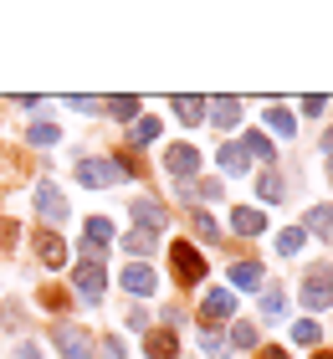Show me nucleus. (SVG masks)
Segmentation results:
<instances>
[{
  "mask_svg": "<svg viewBox=\"0 0 333 359\" xmlns=\"http://www.w3.org/2000/svg\"><path fill=\"white\" fill-rule=\"evenodd\" d=\"M205 257L195 252V241H170V277L179 287H195V283H205Z\"/></svg>",
  "mask_w": 333,
  "mask_h": 359,
  "instance_id": "f257e3e1",
  "label": "nucleus"
},
{
  "mask_svg": "<svg viewBox=\"0 0 333 359\" xmlns=\"http://www.w3.org/2000/svg\"><path fill=\"white\" fill-rule=\"evenodd\" d=\"M297 298H303L308 313H323V308H333V267H308L303 272V287H297Z\"/></svg>",
  "mask_w": 333,
  "mask_h": 359,
  "instance_id": "f03ea898",
  "label": "nucleus"
},
{
  "mask_svg": "<svg viewBox=\"0 0 333 359\" xmlns=\"http://www.w3.org/2000/svg\"><path fill=\"white\" fill-rule=\"evenodd\" d=\"M52 344H57L62 359H93L97 354L93 339H88V329H77V323H52Z\"/></svg>",
  "mask_w": 333,
  "mask_h": 359,
  "instance_id": "7ed1b4c3",
  "label": "nucleus"
},
{
  "mask_svg": "<svg viewBox=\"0 0 333 359\" xmlns=\"http://www.w3.org/2000/svg\"><path fill=\"white\" fill-rule=\"evenodd\" d=\"M205 123H215L221 134H231V128L241 123V97H231V93H221V97H205Z\"/></svg>",
  "mask_w": 333,
  "mask_h": 359,
  "instance_id": "20e7f679",
  "label": "nucleus"
},
{
  "mask_svg": "<svg viewBox=\"0 0 333 359\" xmlns=\"http://www.w3.org/2000/svg\"><path fill=\"white\" fill-rule=\"evenodd\" d=\"M231 313H236V292H231V287H215V292H205V303H200V323H205V329L226 323Z\"/></svg>",
  "mask_w": 333,
  "mask_h": 359,
  "instance_id": "39448f33",
  "label": "nucleus"
},
{
  "mask_svg": "<svg viewBox=\"0 0 333 359\" xmlns=\"http://www.w3.org/2000/svg\"><path fill=\"white\" fill-rule=\"evenodd\" d=\"M72 283H77V298H82V303H103L108 272H103V267H88V262H77V267H72Z\"/></svg>",
  "mask_w": 333,
  "mask_h": 359,
  "instance_id": "423d86ee",
  "label": "nucleus"
},
{
  "mask_svg": "<svg viewBox=\"0 0 333 359\" xmlns=\"http://www.w3.org/2000/svg\"><path fill=\"white\" fill-rule=\"evenodd\" d=\"M164 170H170L175 180H195L200 149H195V144H170V149H164Z\"/></svg>",
  "mask_w": 333,
  "mask_h": 359,
  "instance_id": "0eeeda50",
  "label": "nucleus"
},
{
  "mask_svg": "<svg viewBox=\"0 0 333 359\" xmlns=\"http://www.w3.org/2000/svg\"><path fill=\"white\" fill-rule=\"evenodd\" d=\"M31 241H36V257H41V267H52V272H62V267H67V241L52 231V226H41V231L31 236Z\"/></svg>",
  "mask_w": 333,
  "mask_h": 359,
  "instance_id": "6e6552de",
  "label": "nucleus"
},
{
  "mask_svg": "<svg viewBox=\"0 0 333 359\" xmlns=\"http://www.w3.org/2000/svg\"><path fill=\"white\" fill-rule=\"evenodd\" d=\"M77 185H88V190H103V185H113V180H118V175H113V165H108V159H97V154H88V159H77Z\"/></svg>",
  "mask_w": 333,
  "mask_h": 359,
  "instance_id": "1a4fd4ad",
  "label": "nucleus"
},
{
  "mask_svg": "<svg viewBox=\"0 0 333 359\" xmlns=\"http://www.w3.org/2000/svg\"><path fill=\"white\" fill-rule=\"evenodd\" d=\"M36 216H41L46 226L67 221V201H62V190L52 185V180H41V185H36Z\"/></svg>",
  "mask_w": 333,
  "mask_h": 359,
  "instance_id": "9d476101",
  "label": "nucleus"
},
{
  "mask_svg": "<svg viewBox=\"0 0 333 359\" xmlns=\"http://www.w3.org/2000/svg\"><path fill=\"white\" fill-rule=\"evenodd\" d=\"M128 216H133V226H144V231H164L170 205L164 201H128Z\"/></svg>",
  "mask_w": 333,
  "mask_h": 359,
  "instance_id": "9b49d317",
  "label": "nucleus"
},
{
  "mask_svg": "<svg viewBox=\"0 0 333 359\" xmlns=\"http://www.w3.org/2000/svg\"><path fill=\"white\" fill-rule=\"evenodd\" d=\"M231 292H261V283H266V267L261 262H252V257H246V262H231Z\"/></svg>",
  "mask_w": 333,
  "mask_h": 359,
  "instance_id": "f8f14e48",
  "label": "nucleus"
},
{
  "mask_svg": "<svg viewBox=\"0 0 333 359\" xmlns=\"http://www.w3.org/2000/svg\"><path fill=\"white\" fill-rule=\"evenodd\" d=\"M118 283L133 292V298H149V292H154V267H149V262H128Z\"/></svg>",
  "mask_w": 333,
  "mask_h": 359,
  "instance_id": "ddd939ff",
  "label": "nucleus"
},
{
  "mask_svg": "<svg viewBox=\"0 0 333 359\" xmlns=\"http://www.w3.org/2000/svg\"><path fill=\"white\" fill-rule=\"evenodd\" d=\"M144 354H149V359H175V354H179L175 329H149V334H144Z\"/></svg>",
  "mask_w": 333,
  "mask_h": 359,
  "instance_id": "4468645a",
  "label": "nucleus"
},
{
  "mask_svg": "<svg viewBox=\"0 0 333 359\" xmlns=\"http://www.w3.org/2000/svg\"><path fill=\"white\" fill-rule=\"evenodd\" d=\"M231 231H236V236H261L266 231V216L257 205H236V210H231Z\"/></svg>",
  "mask_w": 333,
  "mask_h": 359,
  "instance_id": "2eb2a0df",
  "label": "nucleus"
},
{
  "mask_svg": "<svg viewBox=\"0 0 333 359\" xmlns=\"http://www.w3.org/2000/svg\"><path fill=\"white\" fill-rule=\"evenodd\" d=\"M103 113L118 118V123H133V118H144V103L133 93H118V97H103Z\"/></svg>",
  "mask_w": 333,
  "mask_h": 359,
  "instance_id": "dca6fc26",
  "label": "nucleus"
},
{
  "mask_svg": "<svg viewBox=\"0 0 333 359\" xmlns=\"http://www.w3.org/2000/svg\"><path fill=\"white\" fill-rule=\"evenodd\" d=\"M215 165H221V175H246V170H252V159H246V149H241V144L236 139H226L221 144V154H215Z\"/></svg>",
  "mask_w": 333,
  "mask_h": 359,
  "instance_id": "f3484780",
  "label": "nucleus"
},
{
  "mask_svg": "<svg viewBox=\"0 0 333 359\" xmlns=\"http://www.w3.org/2000/svg\"><path fill=\"white\" fill-rule=\"evenodd\" d=\"M190 231L205 241V247H221V226H215V216L205 205H190Z\"/></svg>",
  "mask_w": 333,
  "mask_h": 359,
  "instance_id": "a211bd4d",
  "label": "nucleus"
},
{
  "mask_svg": "<svg viewBox=\"0 0 333 359\" xmlns=\"http://www.w3.org/2000/svg\"><path fill=\"white\" fill-rule=\"evenodd\" d=\"M303 236H318V241H333V205H313L303 216Z\"/></svg>",
  "mask_w": 333,
  "mask_h": 359,
  "instance_id": "6ab92c4d",
  "label": "nucleus"
},
{
  "mask_svg": "<svg viewBox=\"0 0 333 359\" xmlns=\"http://www.w3.org/2000/svg\"><path fill=\"white\" fill-rule=\"evenodd\" d=\"M170 108L179 113V123L195 128V123H205V97H190V93H175L170 97Z\"/></svg>",
  "mask_w": 333,
  "mask_h": 359,
  "instance_id": "aec40b11",
  "label": "nucleus"
},
{
  "mask_svg": "<svg viewBox=\"0 0 333 359\" xmlns=\"http://www.w3.org/2000/svg\"><path fill=\"white\" fill-rule=\"evenodd\" d=\"M241 149H246V159H266V165H277V144L266 134H257V128H246V134H241Z\"/></svg>",
  "mask_w": 333,
  "mask_h": 359,
  "instance_id": "412c9836",
  "label": "nucleus"
},
{
  "mask_svg": "<svg viewBox=\"0 0 333 359\" xmlns=\"http://www.w3.org/2000/svg\"><path fill=\"white\" fill-rule=\"evenodd\" d=\"M154 236H159V231H144V226H133V231H123V241H118V247L133 257V262H144V257L154 252Z\"/></svg>",
  "mask_w": 333,
  "mask_h": 359,
  "instance_id": "4be33fe9",
  "label": "nucleus"
},
{
  "mask_svg": "<svg viewBox=\"0 0 333 359\" xmlns=\"http://www.w3.org/2000/svg\"><path fill=\"white\" fill-rule=\"evenodd\" d=\"M282 195H287L282 175H277V170H261V175H257V201H261V205H282Z\"/></svg>",
  "mask_w": 333,
  "mask_h": 359,
  "instance_id": "5701e85b",
  "label": "nucleus"
},
{
  "mask_svg": "<svg viewBox=\"0 0 333 359\" xmlns=\"http://www.w3.org/2000/svg\"><path fill=\"white\" fill-rule=\"evenodd\" d=\"M159 128H164L159 118H133V123H128V149H144V144H154Z\"/></svg>",
  "mask_w": 333,
  "mask_h": 359,
  "instance_id": "b1692460",
  "label": "nucleus"
},
{
  "mask_svg": "<svg viewBox=\"0 0 333 359\" xmlns=\"http://www.w3.org/2000/svg\"><path fill=\"white\" fill-rule=\"evenodd\" d=\"M266 128H272L277 139H292V134H297V118H292L282 103H272V108H266Z\"/></svg>",
  "mask_w": 333,
  "mask_h": 359,
  "instance_id": "393cba45",
  "label": "nucleus"
},
{
  "mask_svg": "<svg viewBox=\"0 0 333 359\" xmlns=\"http://www.w3.org/2000/svg\"><path fill=\"white\" fill-rule=\"evenodd\" d=\"M26 139L36 144V149H52V144L62 139V128H57L52 118H36V123H26Z\"/></svg>",
  "mask_w": 333,
  "mask_h": 359,
  "instance_id": "a878e982",
  "label": "nucleus"
},
{
  "mask_svg": "<svg viewBox=\"0 0 333 359\" xmlns=\"http://www.w3.org/2000/svg\"><path fill=\"white\" fill-rule=\"evenodd\" d=\"M257 344H261L257 323H246V318H236V323H231V344H226V349H257Z\"/></svg>",
  "mask_w": 333,
  "mask_h": 359,
  "instance_id": "bb28decb",
  "label": "nucleus"
},
{
  "mask_svg": "<svg viewBox=\"0 0 333 359\" xmlns=\"http://www.w3.org/2000/svg\"><path fill=\"white\" fill-rule=\"evenodd\" d=\"M282 313H287V292H282V287H266V292H261V318L277 323Z\"/></svg>",
  "mask_w": 333,
  "mask_h": 359,
  "instance_id": "cd10ccee",
  "label": "nucleus"
},
{
  "mask_svg": "<svg viewBox=\"0 0 333 359\" xmlns=\"http://www.w3.org/2000/svg\"><path fill=\"white\" fill-rule=\"evenodd\" d=\"M303 241H308L303 226H287V231H277V252L282 257H297V252H303Z\"/></svg>",
  "mask_w": 333,
  "mask_h": 359,
  "instance_id": "c85d7f7f",
  "label": "nucleus"
},
{
  "mask_svg": "<svg viewBox=\"0 0 333 359\" xmlns=\"http://www.w3.org/2000/svg\"><path fill=\"white\" fill-rule=\"evenodd\" d=\"M77 257H82V262H88V267H103L108 247H103V241H88V236H82V241H77Z\"/></svg>",
  "mask_w": 333,
  "mask_h": 359,
  "instance_id": "c756f323",
  "label": "nucleus"
},
{
  "mask_svg": "<svg viewBox=\"0 0 333 359\" xmlns=\"http://www.w3.org/2000/svg\"><path fill=\"white\" fill-rule=\"evenodd\" d=\"M292 339H297V344H318V339H323V323L297 318V323H292Z\"/></svg>",
  "mask_w": 333,
  "mask_h": 359,
  "instance_id": "7c9ffc66",
  "label": "nucleus"
},
{
  "mask_svg": "<svg viewBox=\"0 0 333 359\" xmlns=\"http://www.w3.org/2000/svg\"><path fill=\"white\" fill-rule=\"evenodd\" d=\"M0 323H6V329H11V334H21V329H26V308H21V303H15V298H11L6 308H0Z\"/></svg>",
  "mask_w": 333,
  "mask_h": 359,
  "instance_id": "2f4dec72",
  "label": "nucleus"
},
{
  "mask_svg": "<svg viewBox=\"0 0 333 359\" xmlns=\"http://www.w3.org/2000/svg\"><path fill=\"white\" fill-rule=\"evenodd\" d=\"M200 349H205L210 359H226V354H231V349H226V339L215 334V329H200Z\"/></svg>",
  "mask_w": 333,
  "mask_h": 359,
  "instance_id": "473e14b6",
  "label": "nucleus"
},
{
  "mask_svg": "<svg viewBox=\"0 0 333 359\" xmlns=\"http://www.w3.org/2000/svg\"><path fill=\"white\" fill-rule=\"evenodd\" d=\"M190 195H195V201H221V180H190Z\"/></svg>",
  "mask_w": 333,
  "mask_h": 359,
  "instance_id": "72a5a7b5",
  "label": "nucleus"
},
{
  "mask_svg": "<svg viewBox=\"0 0 333 359\" xmlns=\"http://www.w3.org/2000/svg\"><path fill=\"white\" fill-rule=\"evenodd\" d=\"M88 241H103V247H108V241H113V221L108 216H88Z\"/></svg>",
  "mask_w": 333,
  "mask_h": 359,
  "instance_id": "f704fd0d",
  "label": "nucleus"
},
{
  "mask_svg": "<svg viewBox=\"0 0 333 359\" xmlns=\"http://www.w3.org/2000/svg\"><path fill=\"white\" fill-rule=\"evenodd\" d=\"M67 108H72V113H103V97H88V93H77V97H67Z\"/></svg>",
  "mask_w": 333,
  "mask_h": 359,
  "instance_id": "c9c22d12",
  "label": "nucleus"
},
{
  "mask_svg": "<svg viewBox=\"0 0 333 359\" xmlns=\"http://www.w3.org/2000/svg\"><path fill=\"white\" fill-rule=\"evenodd\" d=\"M103 359H128V344H123V339H103Z\"/></svg>",
  "mask_w": 333,
  "mask_h": 359,
  "instance_id": "e433bc0d",
  "label": "nucleus"
},
{
  "mask_svg": "<svg viewBox=\"0 0 333 359\" xmlns=\"http://www.w3.org/2000/svg\"><path fill=\"white\" fill-rule=\"evenodd\" d=\"M15 236H21V226H15V221H0V247H15Z\"/></svg>",
  "mask_w": 333,
  "mask_h": 359,
  "instance_id": "4c0bfd02",
  "label": "nucleus"
},
{
  "mask_svg": "<svg viewBox=\"0 0 333 359\" xmlns=\"http://www.w3.org/2000/svg\"><path fill=\"white\" fill-rule=\"evenodd\" d=\"M323 108H328V97H323V93H313V97H303V113H308V118H318Z\"/></svg>",
  "mask_w": 333,
  "mask_h": 359,
  "instance_id": "58836bf2",
  "label": "nucleus"
},
{
  "mask_svg": "<svg viewBox=\"0 0 333 359\" xmlns=\"http://www.w3.org/2000/svg\"><path fill=\"white\" fill-rule=\"evenodd\" d=\"M41 303L46 308H67V292L62 287H41Z\"/></svg>",
  "mask_w": 333,
  "mask_h": 359,
  "instance_id": "ea45409f",
  "label": "nucleus"
},
{
  "mask_svg": "<svg viewBox=\"0 0 333 359\" xmlns=\"http://www.w3.org/2000/svg\"><path fill=\"white\" fill-rule=\"evenodd\" d=\"M11 359H41V344H26V339H21V344H15V354Z\"/></svg>",
  "mask_w": 333,
  "mask_h": 359,
  "instance_id": "a19ab883",
  "label": "nucleus"
},
{
  "mask_svg": "<svg viewBox=\"0 0 333 359\" xmlns=\"http://www.w3.org/2000/svg\"><path fill=\"white\" fill-rule=\"evenodd\" d=\"M128 329H144L149 334V313H144V308H128Z\"/></svg>",
  "mask_w": 333,
  "mask_h": 359,
  "instance_id": "79ce46f5",
  "label": "nucleus"
},
{
  "mask_svg": "<svg viewBox=\"0 0 333 359\" xmlns=\"http://www.w3.org/2000/svg\"><path fill=\"white\" fill-rule=\"evenodd\" d=\"M261 359H287V349H282V344H266V349H261Z\"/></svg>",
  "mask_w": 333,
  "mask_h": 359,
  "instance_id": "37998d69",
  "label": "nucleus"
},
{
  "mask_svg": "<svg viewBox=\"0 0 333 359\" xmlns=\"http://www.w3.org/2000/svg\"><path fill=\"white\" fill-rule=\"evenodd\" d=\"M318 149H323V154L333 159V128H323V139H318Z\"/></svg>",
  "mask_w": 333,
  "mask_h": 359,
  "instance_id": "c03bdc74",
  "label": "nucleus"
},
{
  "mask_svg": "<svg viewBox=\"0 0 333 359\" xmlns=\"http://www.w3.org/2000/svg\"><path fill=\"white\" fill-rule=\"evenodd\" d=\"M313 359H333V354H328V349H318V354H313Z\"/></svg>",
  "mask_w": 333,
  "mask_h": 359,
  "instance_id": "a18cd8bd",
  "label": "nucleus"
},
{
  "mask_svg": "<svg viewBox=\"0 0 333 359\" xmlns=\"http://www.w3.org/2000/svg\"><path fill=\"white\" fill-rule=\"evenodd\" d=\"M328 180H333V159H328Z\"/></svg>",
  "mask_w": 333,
  "mask_h": 359,
  "instance_id": "49530a36",
  "label": "nucleus"
}]
</instances>
